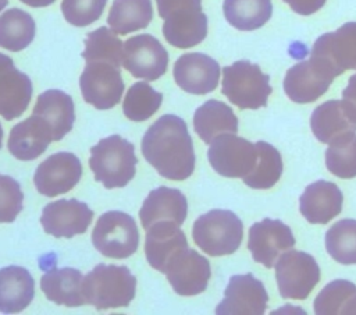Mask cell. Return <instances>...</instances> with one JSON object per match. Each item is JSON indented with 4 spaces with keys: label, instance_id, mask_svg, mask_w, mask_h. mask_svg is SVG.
<instances>
[{
    "label": "cell",
    "instance_id": "1",
    "mask_svg": "<svg viewBox=\"0 0 356 315\" xmlns=\"http://www.w3.org/2000/svg\"><path fill=\"white\" fill-rule=\"evenodd\" d=\"M142 155L168 180L182 181L195 170V151L186 123L174 114L159 117L142 138Z\"/></svg>",
    "mask_w": 356,
    "mask_h": 315
},
{
    "label": "cell",
    "instance_id": "2",
    "mask_svg": "<svg viewBox=\"0 0 356 315\" xmlns=\"http://www.w3.org/2000/svg\"><path fill=\"white\" fill-rule=\"evenodd\" d=\"M136 277L122 265H96L83 276L86 304L97 311L128 307L135 297Z\"/></svg>",
    "mask_w": 356,
    "mask_h": 315
},
{
    "label": "cell",
    "instance_id": "3",
    "mask_svg": "<svg viewBox=\"0 0 356 315\" xmlns=\"http://www.w3.org/2000/svg\"><path fill=\"white\" fill-rule=\"evenodd\" d=\"M135 146L121 135H110L90 148L89 166L95 180L106 188L125 187L135 176Z\"/></svg>",
    "mask_w": 356,
    "mask_h": 315
},
{
    "label": "cell",
    "instance_id": "4",
    "mask_svg": "<svg viewBox=\"0 0 356 315\" xmlns=\"http://www.w3.org/2000/svg\"><path fill=\"white\" fill-rule=\"evenodd\" d=\"M159 15L164 20L165 40L178 47L189 49L204 40L207 17L202 11V0H156Z\"/></svg>",
    "mask_w": 356,
    "mask_h": 315
},
{
    "label": "cell",
    "instance_id": "5",
    "mask_svg": "<svg viewBox=\"0 0 356 315\" xmlns=\"http://www.w3.org/2000/svg\"><path fill=\"white\" fill-rule=\"evenodd\" d=\"M192 237L195 244L207 255H229L242 243L243 223L231 210L213 209L195 220Z\"/></svg>",
    "mask_w": 356,
    "mask_h": 315
},
{
    "label": "cell",
    "instance_id": "6",
    "mask_svg": "<svg viewBox=\"0 0 356 315\" xmlns=\"http://www.w3.org/2000/svg\"><path fill=\"white\" fill-rule=\"evenodd\" d=\"M221 92L239 109H259L267 105L273 92L270 77L257 64L238 60L222 68Z\"/></svg>",
    "mask_w": 356,
    "mask_h": 315
},
{
    "label": "cell",
    "instance_id": "7",
    "mask_svg": "<svg viewBox=\"0 0 356 315\" xmlns=\"http://www.w3.org/2000/svg\"><path fill=\"white\" fill-rule=\"evenodd\" d=\"M93 247L104 256L124 259L139 247V230L132 216L121 210L103 213L92 231Z\"/></svg>",
    "mask_w": 356,
    "mask_h": 315
},
{
    "label": "cell",
    "instance_id": "8",
    "mask_svg": "<svg viewBox=\"0 0 356 315\" xmlns=\"http://www.w3.org/2000/svg\"><path fill=\"white\" fill-rule=\"evenodd\" d=\"M275 266V279L282 298L306 300L320 282L316 259L303 251H285Z\"/></svg>",
    "mask_w": 356,
    "mask_h": 315
},
{
    "label": "cell",
    "instance_id": "9",
    "mask_svg": "<svg viewBox=\"0 0 356 315\" xmlns=\"http://www.w3.org/2000/svg\"><path fill=\"white\" fill-rule=\"evenodd\" d=\"M207 158L213 170L222 177L243 178L253 171L259 152L256 144L228 132L211 141Z\"/></svg>",
    "mask_w": 356,
    "mask_h": 315
},
{
    "label": "cell",
    "instance_id": "10",
    "mask_svg": "<svg viewBox=\"0 0 356 315\" xmlns=\"http://www.w3.org/2000/svg\"><path fill=\"white\" fill-rule=\"evenodd\" d=\"M79 88L86 103L99 110H107L121 100L125 86L118 66L104 60H92L86 61L79 77Z\"/></svg>",
    "mask_w": 356,
    "mask_h": 315
},
{
    "label": "cell",
    "instance_id": "11",
    "mask_svg": "<svg viewBox=\"0 0 356 315\" xmlns=\"http://www.w3.org/2000/svg\"><path fill=\"white\" fill-rule=\"evenodd\" d=\"M335 77L328 63L310 56L309 60L299 61L286 71L284 91L295 103H312L327 92Z\"/></svg>",
    "mask_w": 356,
    "mask_h": 315
},
{
    "label": "cell",
    "instance_id": "12",
    "mask_svg": "<svg viewBox=\"0 0 356 315\" xmlns=\"http://www.w3.org/2000/svg\"><path fill=\"white\" fill-rule=\"evenodd\" d=\"M122 66L135 78L156 81L167 71L168 53L154 36L135 35L124 42Z\"/></svg>",
    "mask_w": 356,
    "mask_h": 315
},
{
    "label": "cell",
    "instance_id": "13",
    "mask_svg": "<svg viewBox=\"0 0 356 315\" xmlns=\"http://www.w3.org/2000/svg\"><path fill=\"white\" fill-rule=\"evenodd\" d=\"M164 275L179 295H197L207 289L211 276L207 258L186 247L178 251L167 263Z\"/></svg>",
    "mask_w": 356,
    "mask_h": 315
},
{
    "label": "cell",
    "instance_id": "14",
    "mask_svg": "<svg viewBox=\"0 0 356 315\" xmlns=\"http://www.w3.org/2000/svg\"><path fill=\"white\" fill-rule=\"evenodd\" d=\"M81 177V160L71 152H57L36 167L33 184L39 194L53 198L72 190Z\"/></svg>",
    "mask_w": 356,
    "mask_h": 315
},
{
    "label": "cell",
    "instance_id": "15",
    "mask_svg": "<svg viewBox=\"0 0 356 315\" xmlns=\"http://www.w3.org/2000/svg\"><path fill=\"white\" fill-rule=\"evenodd\" d=\"M295 247V237L289 226L277 219H263L249 229L248 248L254 262L273 268L278 256Z\"/></svg>",
    "mask_w": 356,
    "mask_h": 315
},
{
    "label": "cell",
    "instance_id": "16",
    "mask_svg": "<svg viewBox=\"0 0 356 315\" xmlns=\"http://www.w3.org/2000/svg\"><path fill=\"white\" fill-rule=\"evenodd\" d=\"M268 295L264 284L252 273L231 276L222 301L216 307L217 315H263Z\"/></svg>",
    "mask_w": 356,
    "mask_h": 315
},
{
    "label": "cell",
    "instance_id": "17",
    "mask_svg": "<svg viewBox=\"0 0 356 315\" xmlns=\"http://www.w3.org/2000/svg\"><path fill=\"white\" fill-rule=\"evenodd\" d=\"M93 219V210L78 199H58L47 203L40 216V224L56 238H72L83 234Z\"/></svg>",
    "mask_w": 356,
    "mask_h": 315
},
{
    "label": "cell",
    "instance_id": "18",
    "mask_svg": "<svg viewBox=\"0 0 356 315\" xmlns=\"http://www.w3.org/2000/svg\"><path fill=\"white\" fill-rule=\"evenodd\" d=\"M220 64L204 53H186L174 64V81L188 93L206 95L213 92L220 79Z\"/></svg>",
    "mask_w": 356,
    "mask_h": 315
},
{
    "label": "cell",
    "instance_id": "19",
    "mask_svg": "<svg viewBox=\"0 0 356 315\" xmlns=\"http://www.w3.org/2000/svg\"><path fill=\"white\" fill-rule=\"evenodd\" d=\"M310 56L328 63L337 77L346 70H356V22H346L337 31L318 36Z\"/></svg>",
    "mask_w": 356,
    "mask_h": 315
},
{
    "label": "cell",
    "instance_id": "20",
    "mask_svg": "<svg viewBox=\"0 0 356 315\" xmlns=\"http://www.w3.org/2000/svg\"><path fill=\"white\" fill-rule=\"evenodd\" d=\"M32 92L31 78L14 66L11 57L0 53V116L8 121L22 116Z\"/></svg>",
    "mask_w": 356,
    "mask_h": 315
},
{
    "label": "cell",
    "instance_id": "21",
    "mask_svg": "<svg viewBox=\"0 0 356 315\" xmlns=\"http://www.w3.org/2000/svg\"><path fill=\"white\" fill-rule=\"evenodd\" d=\"M310 127L320 142L332 144L356 132V112L343 99L327 100L313 110Z\"/></svg>",
    "mask_w": 356,
    "mask_h": 315
},
{
    "label": "cell",
    "instance_id": "22",
    "mask_svg": "<svg viewBox=\"0 0 356 315\" xmlns=\"http://www.w3.org/2000/svg\"><path fill=\"white\" fill-rule=\"evenodd\" d=\"M343 195L337 184L325 180L307 185L299 198V210L312 224H325L342 210Z\"/></svg>",
    "mask_w": 356,
    "mask_h": 315
},
{
    "label": "cell",
    "instance_id": "23",
    "mask_svg": "<svg viewBox=\"0 0 356 315\" xmlns=\"http://www.w3.org/2000/svg\"><path fill=\"white\" fill-rule=\"evenodd\" d=\"M188 215V202L185 195L170 187H159L149 192L139 210L142 227L147 230L157 222H174L182 224Z\"/></svg>",
    "mask_w": 356,
    "mask_h": 315
},
{
    "label": "cell",
    "instance_id": "24",
    "mask_svg": "<svg viewBox=\"0 0 356 315\" xmlns=\"http://www.w3.org/2000/svg\"><path fill=\"white\" fill-rule=\"evenodd\" d=\"M188 247L186 237L174 222H157L146 230L145 254L149 265L164 273L168 261L182 248Z\"/></svg>",
    "mask_w": 356,
    "mask_h": 315
},
{
    "label": "cell",
    "instance_id": "25",
    "mask_svg": "<svg viewBox=\"0 0 356 315\" xmlns=\"http://www.w3.org/2000/svg\"><path fill=\"white\" fill-rule=\"evenodd\" d=\"M50 141L53 135L47 123L32 114L11 128L7 148L18 160H33L47 149Z\"/></svg>",
    "mask_w": 356,
    "mask_h": 315
},
{
    "label": "cell",
    "instance_id": "26",
    "mask_svg": "<svg viewBox=\"0 0 356 315\" xmlns=\"http://www.w3.org/2000/svg\"><path fill=\"white\" fill-rule=\"evenodd\" d=\"M32 114L39 116L50 127L53 141H61L75 121V107L72 98L60 91L49 89L38 96Z\"/></svg>",
    "mask_w": 356,
    "mask_h": 315
},
{
    "label": "cell",
    "instance_id": "27",
    "mask_svg": "<svg viewBox=\"0 0 356 315\" xmlns=\"http://www.w3.org/2000/svg\"><path fill=\"white\" fill-rule=\"evenodd\" d=\"M35 295V280L22 266L10 265L0 269V312L24 311Z\"/></svg>",
    "mask_w": 356,
    "mask_h": 315
},
{
    "label": "cell",
    "instance_id": "28",
    "mask_svg": "<svg viewBox=\"0 0 356 315\" xmlns=\"http://www.w3.org/2000/svg\"><path fill=\"white\" fill-rule=\"evenodd\" d=\"M40 289L47 300L65 307L86 304L83 295V275L74 268L51 269L40 279Z\"/></svg>",
    "mask_w": 356,
    "mask_h": 315
},
{
    "label": "cell",
    "instance_id": "29",
    "mask_svg": "<svg viewBox=\"0 0 356 315\" xmlns=\"http://www.w3.org/2000/svg\"><path fill=\"white\" fill-rule=\"evenodd\" d=\"M193 128L203 142L211 144L218 135L238 132V117L224 102L210 99L195 110Z\"/></svg>",
    "mask_w": 356,
    "mask_h": 315
},
{
    "label": "cell",
    "instance_id": "30",
    "mask_svg": "<svg viewBox=\"0 0 356 315\" xmlns=\"http://www.w3.org/2000/svg\"><path fill=\"white\" fill-rule=\"evenodd\" d=\"M153 18L150 0H114L107 17L113 32L127 35L146 28Z\"/></svg>",
    "mask_w": 356,
    "mask_h": 315
},
{
    "label": "cell",
    "instance_id": "31",
    "mask_svg": "<svg viewBox=\"0 0 356 315\" xmlns=\"http://www.w3.org/2000/svg\"><path fill=\"white\" fill-rule=\"evenodd\" d=\"M35 32L32 15L21 8H10L0 15V47L6 50H24L33 40Z\"/></svg>",
    "mask_w": 356,
    "mask_h": 315
},
{
    "label": "cell",
    "instance_id": "32",
    "mask_svg": "<svg viewBox=\"0 0 356 315\" xmlns=\"http://www.w3.org/2000/svg\"><path fill=\"white\" fill-rule=\"evenodd\" d=\"M224 17L239 31L261 28L273 14L271 0H224Z\"/></svg>",
    "mask_w": 356,
    "mask_h": 315
},
{
    "label": "cell",
    "instance_id": "33",
    "mask_svg": "<svg viewBox=\"0 0 356 315\" xmlns=\"http://www.w3.org/2000/svg\"><path fill=\"white\" fill-rule=\"evenodd\" d=\"M259 158L253 171L243 177V183L250 188L256 190H268L280 180L282 174V159L281 153L268 142L259 141L256 142Z\"/></svg>",
    "mask_w": 356,
    "mask_h": 315
},
{
    "label": "cell",
    "instance_id": "34",
    "mask_svg": "<svg viewBox=\"0 0 356 315\" xmlns=\"http://www.w3.org/2000/svg\"><path fill=\"white\" fill-rule=\"evenodd\" d=\"M161 102L163 95L147 82H135L127 91L122 112L132 121H145L159 110Z\"/></svg>",
    "mask_w": 356,
    "mask_h": 315
},
{
    "label": "cell",
    "instance_id": "35",
    "mask_svg": "<svg viewBox=\"0 0 356 315\" xmlns=\"http://www.w3.org/2000/svg\"><path fill=\"white\" fill-rule=\"evenodd\" d=\"M327 252L339 263H356V220L342 219L331 226L325 234Z\"/></svg>",
    "mask_w": 356,
    "mask_h": 315
},
{
    "label": "cell",
    "instance_id": "36",
    "mask_svg": "<svg viewBox=\"0 0 356 315\" xmlns=\"http://www.w3.org/2000/svg\"><path fill=\"white\" fill-rule=\"evenodd\" d=\"M122 50L124 42L117 38L115 32L106 26H100L86 35L82 57L85 61L104 60L121 67Z\"/></svg>",
    "mask_w": 356,
    "mask_h": 315
},
{
    "label": "cell",
    "instance_id": "37",
    "mask_svg": "<svg viewBox=\"0 0 356 315\" xmlns=\"http://www.w3.org/2000/svg\"><path fill=\"white\" fill-rule=\"evenodd\" d=\"M328 171L339 178L356 177V134L339 138L325 151Z\"/></svg>",
    "mask_w": 356,
    "mask_h": 315
},
{
    "label": "cell",
    "instance_id": "38",
    "mask_svg": "<svg viewBox=\"0 0 356 315\" xmlns=\"http://www.w3.org/2000/svg\"><path fill=\"white\" fill-rule=\"evenodd\" d=\"M356 294V286L348 280L330 282L314 300V312L317 315L341 314L346 301Z\"/></svg>",
    "mask_w": 356,
    "mask_h": 315
},
{
    "label": "cell",
    "instance_id": "39",
    "mask_svg": "<svg viewBox=\"0 0 356 315\" xmlns=\"http://www.w3.org/2000/svg\"><path fill=\"white\" fill-rule=\"evenodd\" d=\"M107 0H63L61 13L67 22L74 26H88L97 21Z\"/></svg>",
    "mask_w": 356,
    "mask_h": 315
},
{
    "label": "cell",
    "instance_id": "40",
    "mask_svg": "<svg viewBox=\"0 0 356 315\" xmlns=\"http://www.w3.org/2000/svg\"><path fill=\"white\" fill-rule=\"evenodd\" d=\"M24 194L17 180L0 173V223H11L22 210Z\"/></svg>",
    "mask_w": 356,
    "mask_h": 315
},
{
    "label": "cell",
    "instance_id": "41",
    "mask_svg": "<svg viewBox=\"0 0 356 315\" xmlns=\"http://www.w3.org/2000/svg\"><path fill=\"white\" fill-rule=\"evenodd\" d=\"M295 13L300 15H310L318 11L327 0H284Z\"/></svg>",
    "mask_w": 356,
    "mask_h": 315
},
{
    "label": "cell",
    "instance_id": "42",
    "mask_svg": "<svg viewBox=\"0 0 356 315\" xmlns=\"http://www.w3.org/2000/svg\"><path fill=\"white\" fill-rule=\"evenodd\" d=\"M342 99L348 102L356 112V74L349 78L346 88L342 91Z\"/></svg>",
    "mask_w": 356,
    "mask_h": 315
},
{
    "label": "cell",
    "instance_id": "43",
    "mask_svg": "<svg viewBox=\"0 0 356 315\" xmlns=\"http://www.w3.org/2000/svg\"><path fill=\"white\" fill-rule=\"evenodd\" d=\"M341 315H356V294L350 297L341 309Z\"/></svg>",
    "mask_w": 356,
    "mask_h": 315
},
{
    "label": "cell",
    "instance_id": "44",
    "mask_svg": "<svg viewBox=\"0 0 356 315\" xmlns=\"http://www.w3.org/2000/svg\"><path fill=\"white\" fill-rule=\"evenodd\" d=\"M21 1L31 7H47L53 4L56 0H21Z\"/></svg>",
    "mask_w": 356,
    "mask_h": 315
},
{
    "label": "cell",
    "instance_id": "45",
    "mask_svg": "<svg viewBox=\"0 0 356 315\" xmlns=\"http://www.w3.org/2000/svg\"><path fill=\"white\" fill-rule=\"evenodd\" d=\"M8 4V0H0V11Z\"/></svg>",
    "mask_w": 356,
    "mask_h": 315
},
{
    "label": "cell",
    "instance_id": "46",
    "mask_svg": "<svg viewBox=\"0 0 356 315\" xmlns=\"http://www.w3.org/2000/svg\"><path fill=\"white\" fill-rule=\"evenodd\" d=\"M1 144H3V127L0 124V149H1Z\"/></svg>",
    "mask_w": 356,
    "mask_h": 315
}]
</instances>
